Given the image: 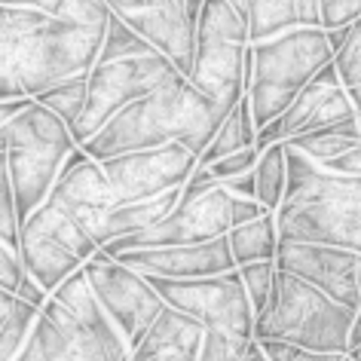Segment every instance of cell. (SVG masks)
<instances>
[{
  "mask_svg": "<svg viewBox=\"0 0 361 361\" xmlns=\"http://www.w3.org/2000/svg\"><path fill=\"white\" fill-rule=\"evenodd\" d=\"M111 6L68 0L59 16L0 6V98H34L59 80L89 74Z\"/></svg>",
  "mask_w": 361,
  "mask_h": 361,
  "instance_id": "cell-1",
  "label": "cell"
},
{
  "mask_svg": "<svg viewBox=\"0 0 361 361\" xmlns=\"http://www.w3.org/2000/svg\"><path fill=\"white\" fill-rule=\"evenodd\" d=\"M224 116L227 114L221 107H214L190 80L178 74L159 89L129 102L80 147L86 150V157L102 162L129 150L162 147V144L178 141L200 159Z\"/></svg>",
  "mask_w": 361,
  "mask_h": 361,
  "instance_id": "cell-2",
  "label": "cell"
},
{
  "mask_svg": "<svg viewBox=\"0 0 361 361\" xmlns=\"http://www.w3.org/2000/svg\"><path fill=\"white\" fill-rule=\"evenodd\" d=\"M285 171L276 236L361 255V178L322 169L291 144H285Z\"/></svg>",
  "mask_w": 361,
  "mask_h": 361,
  "instance_id": "cell-3",
  "label": "cell"
},
{
  "mask_svg": "<svg viewBox=\"0 0 361 361\" xmlns=\"http://www.w3.org/2000/svg\"><path fill=\"white\" fill-rule=\"evenodd\" d=\"M334 59V49L319 28H288L276 37L248 43L245 52V102L255 129L276 120L297 92Z\"/></svg>",
  "mask_w": 361,
  "mask_h": 361,
  "instance_id": "cell-4",
  "label": "cell"
},
{
  "mask_svg": "<svg viewBox=\"0 0 361 361\" xmlns=\"http://www.w3.org/2000/svg\"><path fill=\"white\" fill-rule=\"evenodd\" d=\"M80 147L65 123L49 107L34 102L0 129V153H6L13 184V209L19 224L47 200L71 150Z\"/></svg>",
  "mask_w": 361,
  "mask_h": 361,
  "instance_id": "cell-5",
  "label": "cell"
},
{
  "mask_svg": "<svg viewBox=\"0 0 361 361\" xmlns=\"http://www.w3.org/2000/svg\"><path fill=\"white\" fill-rule=\"evenodd\" d=\"M358 306L337 303L319 288L276 269L267 310L255 319V340H282L310 352L346 355L349 324Z\"/></svg>",
  "mask_w": 361,
  "mask_h": 361,
  "instance_id": "cell-6",
  "label": "cell"
},
{
  "mask_svg": "<svg viewBox=\"0 0 361 361\" xmlns=\"http://www.w3.org/2000/svg\"><path fill=\"white\" fill-rule=\"evenodd\" d=\"M248 43L245 25L227 6V0H202L200 19H196L193 65L187 80L224 114H230L245 95Z\"/></svg>",
  "mask_w": 361,
  "mask_h": 361,
  "instance_id": "cell-7",
  "label": "cell"
},
{
  "mask_svg": "<svg viewBox=\"0 0 361 361\" xmlns=\"http://www.w3.org/2000/svg\"><path fill=\"white\" fill-rule=\"evenodd\" d=\"M159 300L171 310L190 315L202 324L205 334H221V337L236 340H255V312L242 288V279L236 269H227L221 276H202V279H159L147 276Z\"/></svg>",
  "mask_w": 361,
  "mask_h": 361,
  "instance_id": "cell-8",
  "label": "cell"
},
{
  "mask_svg": "<svg viewBox=\"0 0 361 361\" xmlns=\"http://www.w3.org/2000/svg\"><path fill=\"white\" fill-rule=\"evenodd\" d=\"M171 77H178V68L159 52L95 61L86 74V107L74 129V141L83 144L86 138H92L114 114H120L135 98L169 83Z\"/></svg>",
  "mask_w": 361,
  "mask_h": 361,
  "instance_id": "cell-9",
  "label": "cell"
},
{
  "mask_svg": "<svg viewBox=\"0 0 361 361\" xmlns=\"http://www.w3.org/2000/svg\"><path fill=\"white\" fill-rule=\"evenodd\" d=\"M80 269H83L98 306L114 322L123 343L132 349L144 337V331L153 324V319L162 312L166 303L153 291L147 276H141L138 269L126 267L120 260L107 257L104 251H95Z\"/></svg>",
  "mask_w": 361,
  "mask_h": 361,
  "instance_id": "cell-10",
  "label": "cell"
},
{
  "mask_svg": "<svg viewBox=\"0 0 361 361\" xmlns=\"http://www.w3.org/2000/svg\"><path fill=\"white\" fill-rule=\"evenodd\" d=\"M196 162H200L196 153H190L184 144L171 141L162 147H144L120 153V157H107L98 166H102L104 180L114 193V205H126L178 190L196 169Z\"/></svg>",
  "mask_w": 361,
  "mask_h": 361,
  "instance_id": "cell-11",
  "label": "cell"
},
{
  "mask_svg": "<svg viewBox=\"0 0 361 361\" xmlns=\"http://www.w3.org/2000/svg\"><path fill=\"white\" fill-rule=\"evenodd\" d=\"M230 230V193L224 187H212L200 196H178L175 209L162 218L157 227L123 236L102 245L107 257L129 248H162V245H196L218 236H227Z\"/></svg>",
  "mask_w": 361,
  "mask_h": 361,
  "instance_id": "cell-12",
  "label": "cell"
},
{
  "mask_svg": "<svg viewBox=\"0 0 361 361\" xmlns=\"http://www.w3.org/2000/svg\"><path fill=\"white\" fill-rule=\"evenodd\" d=\"M343 123H355V111H352L346 98V86L340 83L334 61H328L322 71H315V77L297 92V98L276 120L260 126L255 147L264 150L269 144H288L300 138V135L328 129V126H343Z\"/></svg>",
  "mask_w": 361,
  "mask_h": 361,
  "instance_id": "cell-13",
  "label": "cell"
},
{
  "mask_svg": "<svg viewBox=\"0 0 361 361\" xmlns=\"http://www.w3.org/2000/svg\"><path fill=\"white\" fill-rule=\"evenodd\" d=\"M276 269L297 276L300 282L319 288L337 303L361 306L358 300V264L361 255L337 245H315V242H276Z\"/></svg>",
  "mask_w": 361,
  "mask_h": 361,
  "instance_id": "cell-14",
  "label": "cell"
},
{
  "mask_svg": "<svg viewBox=\"0 0 361 361\" xmlns=\"http://www.w3.org/2000/svg\"><path fill=\"white\" fill-rule=\"evenodd\" d=\"M202 0H141V6L116 13L135 28L159 56H166L178 74H190L193 43H196V19H200Z\"/></svg>",
  "mask_w": 361,
  "mask_h": 361,
  "instance_id": "cell-15",
  "label": "cell"
},
{
  "mask_svg": "<svg viewBox=\"0 0 361 361\" xmlns=\"http://www.w3.org/2000/svg\"><path fill=\"white\" fill-rule=\"evenodd\" d=\"M13 361H111V358L95 343L92 334L77 322V315L68 306L47 297V303L40 306L37 319H34L28 340H25V346Z\"/></svg>",
  "mask_w": 361,
  "mask_h": 361,
  "instance_id": "cell-16",
  "label": "cell"
},
{
  "mask_svg": "<svg viewBox=\"0 0 361 361\" xmlns=\"http://www.w3.org/2000/svg\"><path fill=\"white\" fill-rule=\"evenodd\" d=\"M114 260L138 269L141 276L159 279H202L236 269L230 257L227 236L196 242V245H162V248H129L114 255Z\"/></svg>",
  "mask_w": 361,
  "mask_h": 361,
  "instance_id": "cell-17",
  "label": "cell"
},
{
  "mask_svg": "<svg viewBox=\"0 0 361 361\" xmlns=\"http://www.w3.org/2000/svg\"><path fill=\"white\" fill-rule=\"evenodd\" d=\"M202 324L190 315L162 306V312L129 349V361H196L202 346Z\"/></svg>",
  "mask_w": 361,
  "mask_h": 361,
  "instance_id": "cell-18",
  "label": "cell"
},
{
  "mask_svg": "<svg viewBox=\"0 0 361 361\" xmlns=\"http://www.w3.org/2000/svg\"><path fill=\"white\" fill-rule=\"evenodd\" d=\"M49 297L59 300L61 306H68V310L77 315V322L92 334L98 346L107 352V358L111 361H129V346L123 343V337L114 328V322L107 319L104 310L98 306L92 288H89L86 276H83V269H74V273H71Z\"/></svg>",
  "mask_w": 361,
  "mask_h": 361,
  "instance_id": "cell-19",
  "label": "cell"
},
{
  "mask_svg": "<svg viewBox=\"0 0 361 361\" xmlns=\"http://www.w3.org/2000/svg\"><path fill=\"white\" fill-rule=\"evenodd\" d=\"M178 196H180V187H178V190H169V193H159V196H150V200L114 205V209L104 214V221H102L98 242L107 245V242H114V239L135 236V233H144V230L157 227V224L166 218L171 209H175ZM102 245H98V248H102Z\"/></svg>",
  "mask_w": 361,
  "mask_h": 361,
  "instance_id": "cell-20",
  "label": "cell"
},
{
  "mask_svg": "<svg viewBox=\"0 0 361 361\" xmlns=\"http://www.w3.org/2000/svg\"><path fill=\"white\" fill-rule=\"evenodd\" d=\"M227 6L242 19L251 43L297 28V0H227Z\"/></svg>",
  "mask_w": 361,
  "mask_h": 361,
  "instance_id": "cell-21",
  "label": "cell"
},
{
  "mask_svg": "<svg viewBox=\"0 0 361 361\" xmlns=\"http://www.w3.org/2000/svg\"><path fill=\"white\" fill-rule=\"evenodd\" d=\"M276 214H260V218L239 224L227 230V245L233 264H255V260H273L276 257Z\"/></svg>",
  "mask_w": 361,
  "mask_h": 361,
  "instance_id": "cell-22",
  "label": "cell"
},
{
  "mask_svg": "<svg viewBox=\"0 0 361 361\" xmlns=\"http://www.w3.org/2000/svg\"><path fill=\"white\" fill-rule=\"evenodd\" d=\"M255 138H257V129H255V123H251L245 95H242L236 107L224 116V123L218 126V132L212 135V141L205 144V150L200 153V166H212L214 159L227 157V153H236L242 147H255Z\"/></svg>",
  "mask_w": 361,
  "mask_h": 361,
  "instance_id": "cell-23",
  "label": "cell"
},
{
  "mask_svg": "<svg viewBox=\"0 0 361 361\" xmlns=\"http://www.w3.org/2000/svg\"><path fill=\"white\" fill-rule=\"evenodd\" d=\"M255 200L264 205L269 214L279 212L282 205V196H285V180H288V171H285V144H269L257 153V162H255Z\"/></svg>",
  "mask_w": 361,
  "mask_h": 361,
  "instance_id": "cell-24",
  "label": "cell"
},
{
  "mask_svg": "<svg viewBox=\"0 0 361 361\" xmlns=\"http://www.w3.org/2000/svg\"><path fill=\"white\" fill-rule=\"evenodd\" d=\"M291 147H297L303 157H310L312 162H328L340 153L352 150L358 144V123H343V126H328V129H319V132H310V135H300V138L288 141Z\"/></svg>",
  "mask_w": 361,
  "mask_h": 361,
  "instance_id": "cell-25",
  "label": "cell"
},
{
  "mask_svg": "<svg viewBox=\"0 0 361 361\" xmlns=\"http://www.w3.org/2000/svg\"><path fill=\"white\" fill-rule=\"evenodd\" d=\"M34 102L49 107V111L71 129V135H74L80 116H83V107H86V74L59 80L56 86H49V89H43L40 95H34Z\"/></svg>",
  "mask_w": 361,
  "mask_h": 361,
  "instance_id": "cell-26",
  "label": "cell"
},
{
  "mask_svg": "<svg viewBox=\"0 0 361 361\" xmlns=\"http://www.w3.org/2000/svg\"><path fill=\"white\" fill-rule=\"evenodd\" d=\"M361 16V0H297V25L306 28H343Z\"/></svg>",
  "mask_w": 361,
  "mask_h": 361,
  "instance_id": "cell-27",
  "label": "cell"
},
{
  "mask_svg": "<svg viewBox=\"0 0 361 361\" xmlns=\"http://www.w3.org/2000/svg\"><path fill=\"white\" fill-rule=\"evenodd\" d=\"M157 52L147 40L141 37L135 28H129L120 16L111 10V19H107L104 37H102V49H98L95 61H114V59H132V56H150Z\"/></svg>",
  "mask_w": 361,
  "mask_h": 361,
  "instance_id": "cell-28",
  "label": "cell"
},
{
  "mask_svg": "<svg viewBox=\"0 0 361 361\" xmlns=\"http://www.w3.org/2000/svg\"><path fill=\"white\" fill-rule=\"evenodd\" d=\"M37 306L25 303L16 297L10 312H6V319L0 322V361H13L19 355V349L25 346V340H28V334L34 328V319H37Z\"/></svg>",
  "mask_w": 361,
  "mask_h": 361,
  "instance_id": "cell-29",
  "label": "cell"
},
{
  "mask_svg": "<svg viewBox=\"0 0 361 361\" xmlns=\"http://www.w3.org/2000/svg\"><path fill=\"white\" fill-rule=\"evenodd\" d=\"M236 273L245 288V297L251 303L255 319L267 310L269 303V291H273V276H276V260H255V264H242L236 267Z\"/></svg>",
  "mask_w": 361,
  "mask_h": 361,
  "instance_id": "cell-30",
  "label": "cell"
},
{
  "mask_svg": "<svg viewBox=\"0 0 361 361\" xmlns=\"http://www.w3.org/2000/svg\"><path fill=\"white\" fill-rule=\"evenodd\" d=\"M334 68L343 86H358L361 83V16L346 28V37L334 49Z\"/></svg>",
  "mask_w": 361,
  "mask_h": 361,
  "instance_id": "cell-31",
  "label": "cell"
},
{
  "mask_svg": "<svg viewBox=\"0 0 361 361\" xmlns=\"http://www.w3.org/2000/svg\"><path fill=\"white\" fill-rule=\"evenodd\" d=\"M267 361H343V355H331V352H310L300 346L282 340H255Z\"/></svg>",
  "mask_w": 361,
  "mask_h": 361,
  "instance_id": "cell-32",
  "label": "cell"
},
{
  "mask_svg": "<svg viewBox=\"0 0 361 361\" xmlns=\"http://www.w3.org/2000/svg\"><path fill=\"white\" fill-rule=\"evenodd\" d=\"M257 147H242V150H236V153H227V157H221V159H214L212 166H205L212 171V178L221 180L224 178H233V175H242V171H251L255 169V162H257Z\"/></svg>",
  "mask_w": 361,
  "mask_h": 361,
  "instance_id": "cell-33",
  "label": "cell"
},
{
  "mask_svg": "<svg viewBox=\"0 0 361 361\" xmlns=\"http://www.w3.org/2000/svg\"><path fill=\"white\" fill-rule=\"evenodd\" d=\"M22 276H25V269H22L19 255H16V251L6 245V242H0V288H6V291L16 294V288H19Z\"/></svg>",
  "mask_w": 361,
  "mask_h": 361,
  "instance_id": "cell-34",
  "label": "cell"
},
{
  "mask_svg": "<svg viewBox=\"0 0 361 361\" xmlns=\"http://www.w3.org/2000/svg\"><path fill=\"white\" fill-rule=\"evenodd\" d=\"M0 242H6L13 251L19 248V218H16L13 200L0 193ZM19 255V251H16Z\"/></svg>",
  "mask_w": 361,
  "mask_h": 361,
  "instance_id": "cell-35",
  "label": "cell"
},
{
  "mask_svg": "<svg viewBox=\"0 0 361 361\" xmlns=\"http://www.w3.org/2000/svg\"><path fill=\"white\" fill-rule=\"evenodd\" d=\"M322 169L337 171V175H352V178H361V141H358L352 150L340 153V157H334V159H328V162H322Z\"/></svg>",
  "mask_w": 361,
  "mask_h": 361,
  "instance_id": "cell-36",
  "label": "cell"
},
{
  "mask_svg": "<svg viewBox=\"0 0 361 361\" xmlns=\"http://www.w3.org/2000/svg\"><path fill=\"white\" fill-rule=\"evenodd\" d=\"M267 214V209L257 200H242V196H230V227H239V224H248Z\"/></svg>",
  "mask_w": 361,
  "mask_h": 361,
  "instance_id": "cell-37",
  "label": "cell"
},
{
  "mask_svg": "<svg viewBox=\"0 0 361 361\" xmlns=\"http://www.w3.org/2000/svg\"><path fill=\"white\" fill-rule=\"evenodd\" d=\"M221 187L230 196H242V200H255V171H242V175L224 178Z\"/></svg>",
  "mask_w": 361,
  "mask_h": 361,
  "instance_id": "cell-38",
  "label": "cell"
},
{
  "mask_svg": "<svg viewBox=\"0 0 361 361\" xmlns=\"http://www.w3.org/2000/svg\"><path fill=\"white\" fill-rule=\"evenodd\" d=\"M16 297H19V300H25V303H31V306H37V310H40V306L43 303H47V291H43V288L37 285V282H34V279L28 276V273H25L22 276V282H19V288H16Z\"/></svg>",
  "mask_w": 361,
  "mask_h": 361,
  "instance_id": "cell-39",
  "label": "cell"
},
{
  "mask_svg": "<svg viewBox=\"0 0 361 361\" xmlns=\"http://www.w3.org/2000/svg\"><path fill=\"white\" fill-rule=\"evenodd\" d=\"M68 0H0V6H19V10H40V13H52L59 16L65 10Z\"/></svg>",
  "mask_w": 361,
  "mask_h": 361,
  "instance_id": "cell-40",
  "label": "cell"
},
{
  "mask_svg": "<svg viewBox=\"0 0 361 361\" xmlns=\"http://www.w3.org/2000/svg\"><path fill=\"white\" fill-rule=\"evenodd\" d=\"M28 104H31V98H0V129L6 123H13Z\"/></svg>",
  "mask_w": 361,
  "mask_h": 361,
  "instance_id": "cell-41",
  "label": "cell"
},
{
  "mask_svg": "<svg viewBox=\"0 0 361 361\" xmlns=\"http://www.w3.org/2000/svg\"><path fill=\"white\" fill-rule=\"evenodd\" d=\"M107 4L114 13H126V10H135V6H141V0H102Z\"/></svg>",
  "mask_w": 361,
  "mask_h": 361,
  "instance_id": "cell-42",
  "label": "cell"
},
{
  "mask_svg": "<svg viewBox=\"0 0 361 361\" xmlns=\"http://www.w3.org/2000/svg\"><path fill=\"white\" fill-rule=\"evenodd\" d=\"M13 300H16V294H13V291H6V288H0V322L6 319V312H10Z\"/></svg>",
  "mask_w": 361,
  "mask_h": 361,
  "instance_id": "cell-43",
  "label": "cell"
},
{
  "mask_svg": "<svg viewBox=\"0 0 361 361\" xmlns=\"http://www.w3.org/2000/svg\"><path fill=\"white\" fill-rule=\"evenodd\" d=\"M239 361H267V358H264V352H260V346H257V343L251 340V346H248L245 352H242V355H239Z\"/></svg>",
  "mask_w": 361,
  "mask_h": 361,
  "instance_id": "cell-44",
  "label": "cell"
},
{
  "mask_svg": "<svg viewBox=\"0 0 361 361\" xmlns=\"http://www.w3.org/2000/svg\"><path fill=\"white\" fill-rule=\"evenodd\" d=\"M346 361H361V346L349 349V352H346Z\"/></svg>",
  "mask_w": 361,
  "mask_h": 361,
  "instance_id": "cell-45",
  "label": "cell"
},
{
  "mask_svg": "<svg viewBox=\"0 0 361 361\" xmlns=\"http://www.w3.org/2000/svg\"><path fill=\"white\" fill-rule=\"evenodd\" d=\"M358 300H361V264H358Z\"/></svg>",
  "mask_w": 361,
  "mask_h": 361,
  "instance_id": "cell-46",
  "label": "cell"
},
{
  "mask_svg": "<svg viewBox=\"0 0 361 361\" xmlns=\"http://www.w3.org/2000/svg\"><path fill=\"white\" fill-rule=\"evenodd\" d=\"M355 123H358V141H361V114L355 116Z\"/></svg>",
  "mask_w": 361,
  "mask_h": 361,
  "instance_id": "cell-47",
  "label": "cell"
}]
</instances>
